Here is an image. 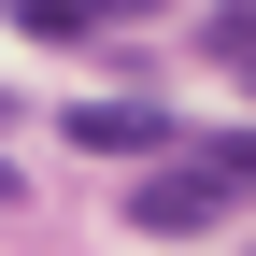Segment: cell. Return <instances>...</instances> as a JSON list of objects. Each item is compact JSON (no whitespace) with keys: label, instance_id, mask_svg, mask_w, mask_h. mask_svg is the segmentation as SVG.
<instances>
[{"label":"cell","instance_id":"6da1fadb","mask_svg":"<svg viewBox=\"0 0 256 256\" xmlns=\"http://www.w3.org/2000/svg\"><path fill=\"white\" fill-rule=\"evenodd\" d=\"M242 200H256V128L171 156V171H142V185H128V228H142V242H200L214 214H242Z\"/></svg>","mask_w":256,"mask_h":256},{"label":"cell","instance_id":"277c9868","mask_svg":"<svg viewBox=\"0 0 256 256\" xmlns=\"http://www.w3.org/2000/svg\"><path fill=\"white\" fill-rule=\"evenodd\" d=\"M0 200H14V171H0Z\"/></svg>","mask_w":256,"mask_h":256},{"label":"cell","instance_id":"7a4b0ae2","mask_svg":"<svg viewBox=\"0 0 256 256\" xmlns=\"http://www.w3.org/2000/svg\"><path fill=\"white\" fill-rule=\"evenodd\" d=\"M72 142H86V156H171V114H156V100H86Z\"/></svg>","mask_w":256,"mask_h":256},{"label":"cell","instance_id":"3957f363","mask_svg":"<svg viewBox=\"0 0 256 256\" xmlns=\"http://www.w3.org/2000/svg\"><path fill=\"white\" fill-rule=\"evenodd\" d=\"M200 43H214V72H228V86H256V0H228Z\"/></svg>","mask_w":256,"mask_h":256}]
</instances>
